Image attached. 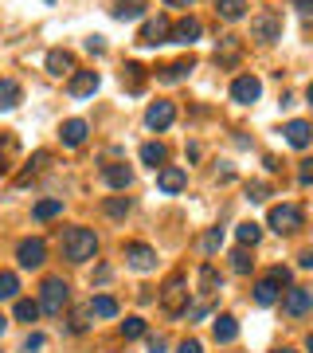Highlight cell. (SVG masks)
I'll return each mask as SVG.
<instances>
[{
	"mask_svg": "<svg viewBox=\"0 0 313 353\" xmlns=\"http://www.w3.org/2000/svg\"><path fill=\"white\" fill-rule=\"evenodd\" d=\"M247 196H250V201H255V204H263L266 196H270V189H266L263 181H255V185H247Z\"/></svg>",
	"mask_w": 313,
	"mask_h": 353,
	"instance_id": "ab89813d",
	"label": "cell"
},
{
	"mask_svg": "<svg viewBox=\"0 0 313 353\" xmlns=\"http://www.w3.org/2000/svg\"><path fill=\"white\" fill-rule=\"evenodd\" d=\"M215 12L224 16V20H243V12H247V0H215Z\"/></svg>",
	"mask_w": 313,
	"mask_h": 353,
	"instance_id": "83f0119b",
	"label": "cell"
},
{
	"mask_svg": "<svg viewBox=\"0 0 313 353\" xmlns=\"http://www.w3.org/2000/svg\"><path fill=\"white\" fill-rule=\"evenodd\" d=\"M200 248H204L208 255H212V252H219V248H224V232H219V228H212V232H208V236L200 240Z\"/></svg>",
	"mask_w": 313,
	"mask_h": 353,
	"instance_id": "8d00e7d4",
	"label": "cell"
},
{
	"mask_svg": "<svg viewBox=\"0 0 313 353\" xmlns=\"http://www.w3.org/2000/svg\"><path fill=\"white\" fill-rule=\"evenodd\" d=\"M47 71H51L55 79H63V75H75V55H71V51H63V48L47 51Z\"/></svg>",
	"mask_w": 313,
	"mask_h": 353,
	"instance_id": "9a60e30c",
	"label": "cell"
},
{
	"mask_svg": "<svg viewBox=\"0 0 313 353\" xmlns=\"http://www.w3.org/2000/svg\"><path fill=\"white\" fill-rule=\"evenodd\" d=\"M313 306V290L310 287H290L286 299H282V310H286L290 318H305Z\"/></svg>",
	"mask_w": 313,
	"mask_h": 353,
	"instance_id": "ba28073f",
	"label": "cell"
},
{
	"mask_svg": "<svg viewBox=\"0 0 313 353\" xmlns=\"http://www.w3.org/2000/svg\"><path fill=\"white\" fill-rule=\"evenodd\" d=\"M239 48H243V43H239V36H224L219 39V48H215V63H235L239 59Z\"/></svg>",
	"mask_w": 313,
	"mask_h": 353,
	"instance_id": "ffe728a7",
	"label": "cell"
},
{
	"mask_svg": "<svg viewBox=\"0 0 313 353\" xmlns=\"http://www.w3.org/2000/svg\"><path fill=\"white\" fill-rule=\"evenodd\" d=\"M286 141L294 145V150H305L310 145V122H301V118H294V122H286Z\"/></svg>",
	"mask_w": 313,
	"mask_h": 353,
	"instance_id": "ac0fdd59",
	"label": "cell"
},
{
	"mask_svg": "<svg viewBox=\"0 0 313 353\" xmlns=\"http://www.w3.org/2000/svg\"><path fill=\"white\" fill-rule=\"evenodd\" d=\"M278 299H282V290H278L274 283H266V279H263V283L255 287V303H259V306H274Z\"/></svg>",
	"mask_w": 313,
	"mask_h": 353,
	"instance_id": "f546056e",
	"label": "cell"
},
{
	"mask_svg": "<svg viewBox=\"0 0 313 353\" xmlns=\"http://www.w3.org/2000/svg\"><path fill=\"white\" fill-rule=\"evenodd\" d=\"M204 314H208V306H204V303H196L192 310H188V318H204Z\"/></svg>",
	"mask_w": 313,
	"mask_h": 353,
	"instance_id": "f6af8a7d",
	"label": "cell"
},
{
	"mask_svg": "<svg viewBox=\"0 0 313 353\" xmlns=\"http://www.w3.org/2000/svg\"><path fill=\"white\" fill-rule=\"evenodd\" d=\"M141 12H145V0H118L114 4V16L118 20H138Z\"/></svg>",
	"mask_w": 313,
	"mask_h": 353,
	"instance_id": "4316f807",
	"label": "cell"
},
{
	"mask_svg": "<svg viewBox=\"0 0 313 353\" xmlns=\"http://www.w3.org/2000/svg\"><path fill=\"white\" fill-rule=\"evenodd\" d=\"M176 353H204V345L196 338H184L180 345H176Z\"/></svg>",
	"mask_w": 313,
	"mask_h": 353,
	"instance_id": "60d3db41",
	"label": "cell"
},
{
	"mask_svg": "<svg viewBox=\"0 0 313 353\" xmlns=\"http://www.w3.org/2000/svg\"><path fill=\"white\" fill-rule=\"evenodd\" d=\"M161 306L169 314H184L188 310V279L184 275H173L161 290Z\"/></svg>",
	"mask_w": 313,
	"mask_h": 353,
	"instance_id": "277c9868",
	"label": "cell"
},
{
	"mask_svg": "<svg viewBox=\"0 0 313 353\" xmlns=\"http://www.w3.org/2000/svg\"><path fill=\"white\" fill-rule=\"evenodd\" d=\"M87 310H90L94 318H118V303H114L110 294H94Z\"/></svg>",
	"mask_w": 313,
	"mask_h": 353,
	"instance_id": "603a6c76",
	"label": "cell"
},
{
	"mask_svg": "<svg viewBox=\"0 0 313 353\" xmlns=\"http://www.w3.org/2000/svg\"><path fill=\"white\" fill-rule=\"evenodd\" d=\"M102 181H106L110 189H129V185H133V169H129V165H106V169H102Z\"/></svg>",
	"mask_w": 313,
	"mask_h": 353,
	"instance_id": "e0dca14e",
	"label": "cell"
},
{
	"mask_svg": "<svg viewBox=\"0 0 313 353\" xmlns=\"http://www.w3.org/2000/svg\"><path fill=\"white\" fill-rule=\"evenodd\" d=\"M87 134H90V126L83 122V118H71V122H63V130H59V138H63V145H67V150L83 145V141H87Z\"/></svg>",
	"mask_w": 313,
	"mask_h": 353,
	"instance_id": "2e32d148",
	"label": "cell"
},
{
	"mask_svg": "<svg viewBox=\"0 0 313 353\" xmlns=\"http://www.w3.org/2000/svg\"><path fill=\"white\" fill-rule=\"evenodd\" d=\"M164 350H169V341L161 334H149V353H164Z\"/></svg>",
	"mask_w": 313,
	"mask_h": 353,
	"instance_id": "b9f144b4",
	"label": "cell"
},
{
	"mask_svg": "<svg viewBox=\"0 0 313 353\" xmlns=\"http://www.w3.org/2000/svg\"><path fill=\"white\" fill-rule=\"evenodd\" d=\"M71 303V287L63 279H43L39 290V314H63V306Z\"/></svg>",
	"mask_w": 313,
	"mask_h": 353,
	"instance_id": "7a4b0ae2",
	"label": "cell"
},
{
	"mask_svg": "<svg viewBox=\"0 0 313 353\" xmlns=\"http://www.w3.org/2000/svg\"><path fill=\"white\" fill-rule=\"evenodd\" d=\"M20 102V83L16 79H0V110H12Z\"/></svg>",
	"mask_w": 313,
	"mask_h": 353,
	"instance_id": "cb8c5ba5",
	"label": "cell"
},
{
	"mask_svg": "<svg viewBox=\"0 0 313 353\" xmlns=\"http://www.w3.org/2000/svg\"><path fill=\"white\" fill-rule=\"evenodd\" d=\"M122 83L129 87V94H141V90H145V67H141V63H125Z\"/></svg>",
	"mask_w": 313,
	"mask_h": 353,
	"instance_id": "44dd1931",
	"label": "cell"
},
{
	"mask_svg": "<svg viewBox=\"0 0 313 353\" xmlns=\"http://www.w3.org/2000/svg\"><path fill=\"white\" fill-rule=\"evenodd\" d=\"M294 8H298V12H310V0H294Z\"/></svg>",
	"mask_w": 313,
	"mask_h": 353,
	"instance_id": "7dc6e473",
	"label": "cell"
},
{
	"mask_svg": "<svg viewBox=\"0 0 313 353\" xmlns=\"http://www.w3.org/2000/svg\"><path fill=\"white\" fill-rule=\"evenodd\" d=\"M169 16H153V20H145V28H141L138 43L141 48H161V43H169Z\"/></svg>",
	"mask_w": 313,
	"mask_h": 353,
	"instance_id": "52a82bcc",
	"label": "cell"
},
{
	"mask_svg": "<svg viewBox=\"0 0 313 353\" xmlns=\"http://www.w3.org/2000/svg\"><path fill=\"white\" fill-rule=\"evenodd\" d=\"M16 259H20L24 271H36V267H43V259H47V243L39 240V236L20 240V243H16Z\"/></svg>",
	"mask_w": 313,
	"mask_h": 353,
	"instance_id": "8992f818",
	"label": "cell"
},
{
	"mask_svg": "<svg viewBox=\"0 0 313 353\" xmlns=\"http://www.w3.org/2000/svg\"><path fill=\"white\" fill-rule=\"evenodd\" d=\"M125 263L133 267V271H153L157 267V252H153L149 243H125Z\"/></svg>",
	"mask_w": 313,
	"mask_h": 353,
	"instance_id": "30bf717a",
	"label": "cell"
},
{
	"mask_svg": "<svg viewBox=\"0 0 313 353\" xmlns=\"http://www.w3.org/2000/svg\"><path fill=\"white\" fill-rule=\"evenodd\" d=\"M200 36H204V24L196 16H184V20H176V24L169 28V43H196Z\"/></svg>",
	"mask_w": 313,
	"mask_h": 353,
	"instance_id": "9c48e42d",
	"label": "cell"
},
{
	"mask_svg": "<svg viewBox=\"0 0 313 353\" xmlns=\"http://www.w3.org/2000/svg\"><path fill=\"white\" fill-rule=\"evenodd\" d=\"M16 290H20V279L12 271H0V299H16Z\"/></svg>",
	"mask_w": 313,
	"mask_h": 353,
	"instance_id": "836d02e7",
	"label": "cell"
},
{
	"mask_svg": "<svg viewBox=\"0 0 313 353\" xmlns=\"http://www.w3.org/2000/svg\"><path fill=\"white\" fill-rule=\"evenodd\" d=\"M43 345H47V334H39V330H36V334H28V338H24V350H28V353H39V350H43Z\"/></svg>",
	"mask_w": 313,
	"mask_h": 353,
	"instance_id": "f35d334b",
	"label": "cell"
},
{
	"mask_svg": "<svg viewBox=\"0 0 313 353\" xmlns=\"http://www.w3.org/2000/svg\"><path fill=\"white\" fill-rule=\"evenodd\" d=\"M298 181H301V185H310V181H313V169H310V161H301V173H298Z\"/></svg>",
	"mask_w": 313,
	"mask_h": 353,
	"instance_id": "ee69618b",
	"label": "cell"
},
{
	"mask_svg": "<svg viewBox=\"0 0 313 353\" xmlns=\"http://www.w3.org/2000/svg\"><path fill=\"white\" fill-rule=\"evenodd\" d=\"M98 71H75L71 75V83H67V94H75V99H83V94H94L98 90Z\"/></svg>",
	"mask_w": 313,
	"mask_h": 353,
	"instance_id": "5bb4252c",
	"label": "cell"
},
{
	"mask_svg": "<svg viewBox=\"0 0 313 353\" xmlns=\"http://www.w3.org/2000/svg\"><path fill=\"white\" fill-rule=\"evenodd\" d=\"M192 59H176V63H169V67H161V83H180V79L192 71Z\"/></svg>",
	"mask_w": 313,
	"mask_h": 353,
	"instance_id": "d4e9b609",
	"label": "cell"
},
{
	"mask_svg": "<svg viewBox=\"0 0 313 353\" xmlns=\"http://www.w3.org/2000/svg\"><path fill=\"white\" fill-rule=\"evenodd\" d=\"M212 334H215V341H219V345H227V341L239 338V322L231 314H219V318H215V326H212Z\"/></svg>",
	"mask_w": 313,
	"mask_h": 353,
	"instance_id": "d6986e66",
	"label": "cell"
},
{
	"mask_svg": "<svg viewBox=\"0 0 313 353\" xmlns=\"http://www.w3.org/2000/svg\"><path fill=\"white\" fill-rule=\"evenodd\" d=\"M16 318H20V322H36V318H39V303L20 299V303H16Z\"/></svg>",
	"mask_w": 313,
	"mask_h": 353,
	"instance_id": "d590c367",
	"label": "cell"
},
{
	"mask_svg": "<svg viewBox=\"0 0 313 353\" xmlns=\"http://www.w3.org/2000/svg\"><path fill=\"white\" fill-rule=\"evenodd\" d=\"M94 252H98L94 228H67V232H63V259L87 263V259H94Z\"/></svg>",
	"mask_w": 313,
	"mask_h": 353,
	"instance_id": "6da1fadb",
	"label": "cell"
},
{
	"mask_svg": "<svg viewBox=\"0 0 313 353\" xmlns=\"http://www.w3.org/2000/svg\"><path fill=\"white\" fill-rule=\"evenodd\" d=\"M298 267H313V252H301L298 255Z\"/></svg>",
	"mask_w": 313,
	"mask_h": 353,
	"instance_id": "bcb514c9",
	"label": "cell"
},
{
	"mask_svg": "<svg viewBox=\"0 0 313 353\" xmlns=\"http://www.w3.org/2000/svg\"><path fill=\"white\" fill-rule=\"evenodd\" d=\"M250 267H255V259L247 255V248H235V252H231V271H235V275H247Z\"/></svg>",
	"mask_w": 313,
	"mask_h": 353,
	"instance_id": "1f68e13d",
	"label": "cell"
},
{
	"mask_svg": "<svg viewBox=\"0 0 313 353\" xmlns=\"http://www.w3.org/2000/svg\"><path fill=\"white\" fill-rule=\"evenodd\" d=\"M164 4H180V8H188V4H192V0H164Z\"/></svg>",
	"mask_w": 313,
	"mask_h": 353,
	"instance_id": "c3c4849f",
	"label": "cell"
},
{
	"mask_svg": "<svg viewBox=\"0 0 313 353\" xmlns=\"http://www.w3.org/2000/svg\"><path fill=\"white\" fill-rule=\"evenodd\" d=\"M250 36L270 43V39H282V12L274 8H263L259 16H250Z\"/></svg>",
	"mask_w": 313,
	"mask_h": 353,
	"instance_id": "3957f363",
	"label": "cell"
},
{
	"mask_svg": "<svg viewBox=\"0 0 313 353\" xmlns=\"http://www.w3.org/2000/svg\"><path fill=\"white\" fill-rule=\"evenodd\" d=\"M87 51H90V55H102V51H106V43H102V36H90V39H87Z\"/></svg>",
	"mask_w": 313,
	"mask_h": 353,
	"instance_id": "7bdbcfd3",
	"label": "cell"
},
{
	"mask_svg": "<svg viewBox=\"0 0 313 353\" xmlns=\"http://www.w3.org/2000/svg\"><path fill=\"white\" fill-rule=\"evenodd\" d=\"M259 236H263V228L255 224V220H247V224L235 228V240L243 243V248H255V243H259Z\"/></svg>",
	"mask_w": 313,
	"mask_h": 353,
	"instance_id": "f1b7e54d",
	"label": "cell"
},
{
	"mask_svg": "<svg viewBox=\"0 0 313 353\" xmlns=\"http://www.w3.org/2000/svg\"><path fill=\"white\" fill-rule=\"evenodd\" d=\"M141 161L153 165V169H161V165L169 161V150H164L161 141H145V145H141Z\"/></svg>",
	"mask_w": 313,
	"mask_h": 353,
	"instance_id": "7402d4cb",
	"label": "cell"
},
{
	"mask_svg": "<svg viewBox=\"0 0 313 353\" xmlns=\"http://www.w3.org/2000/svg\"><path fill=\"white\" fill-rule=\"evenodd\" d=\"M259 94H263V83L255 75H239L235 83H231V99L243 102V106H250V102H259Z\"/></svg>",
	"mask_w": 313,
	"mask_h": 353,
	"instance_id": "8fae6325",
	"label": "cell"
},
{
	"mask_svg": "<svg viewBox=\"0 0 313 353\" xmlns=\"http://www.w3.org/2000/svg\"><path fill=\"white\" fill-rule=\"evenodd\" d=\"M184 185H188V173H184V169H176V165H161V173H157V189L173 196V192H180Z\"/></svg>",
	"mask_w": 313,
	"mask_h": 353,
	"instance_id": "4fadbf2b",
	"label": "cell"
},
{
	"mask_svg": "<svg viewBox=\"0 0 313 353\" xmlns=\"http://www.w3.org/2000/svg\"><path fill=\"white\" fill-rule=\"evenodd\" d=\"M122 338L125 341L145 338V318H125V322H122Z\"/></svg>",
	"mask_w": 313,
	"mask_h": 353,
	"instance_id": "d6a6232c",
	"label": "cell"
},
{
	"mask_svg": "<svg viewBox=\"0 0 313 353\" xmlns=\"http://www.w3.org/2000/svg\"><path fill=\"white\" fill-rule=\"evenodd\" d=\"M290 267H270V275H266V283H274V287H290Z\"/></svg>",
	"mask_w": 313,
	"mask_h": 353,
	"instance_id": "74e56055",
	"label": "cell"
},
{
	"mask_svg": "<svg viewBox=\"0 0 313 353\" xmlns=\"http://www.w3.org/2000/svg\"><path fill=\"white\" fill-rule=\"evenodd\" d=\"M32 216H36L39 224H43V220H55V216H63V201H39L36 208H32Z\"/></svg>",
	"mask_w": 313,
	"mask_h": 353,
	"instance_id": "4dcf8cb0",
	"label": "cell"
},
{
	"mask_svg": "<svg viewBox=\"0 0 313 353\" xmlns=\"http://www.w3.org/2000/svg\"><path fill=\"white\" fill-rule=\"evenodd\" d=\"M224 287V279H219V271H215L212 263L200 267V294H215V290Z\"/></svg>",
	"mask_w": 313,
	"mask_h": 353,
	"instance_id": "484cf974",
	"label": "cell"
},
{
	"mask_svg": "<svg viewBox=\"0 0 313 353\" xmlns=\"http://www.w3.org/2000/svg\"><path fill=\"white\" fill-rule=\"evenodd\" d=\"M270 228H274L278 236L298 232L301 228V208L298 204H274V208H270Z\"/></svg>",
	"mask_w": 313,
	"mask_h": 353,
	"instance_id": "5b68a950",
	"label": "cell"
},
{
	"mask_svg": "<svg viewBox=\"0 0 313 353\" xmlns=\"http://www.w3.org/2000/svg\"><path fill=\"white\" fill-rule=\"evenodd\" d=\"M176 118V106L173 102H153L149 110H145V126L149 130H169Z\"/></svg>",
	"mask_w": 313,
	"mask_h": 353,
	"instance_id": "7c38bea8",
	"label": "cell"
},
{
	"mask_svg": "<svg viewBox=\"0 0 313 353\" xmlns=\"http://www.w3.org/2000/svg\"><path fill=\"white\" fill-rule=\"evenodd\" d=\"M106 216H114V220L129 216V196H110V201H106Z\"/></svg>",
	"mask_w": 313,
	"mask_h": 353,
	"instance_id": "e575fe53",
	"label": "cell"
},
{
	"mask_svg": "<svg viewBox=\"0 0 313 353\" xmlns=\"http://www.w3.org/2000/svg\"><path fill=\"white\" fill-rule=\"evenodd\" d=\"M274 353H298V350H274Z\"/></svg>",
	"mask_w": 313,
	"mask_h": 353,
	"instance_id": "f907efd6",
	"label": "cell"
},
{
	"mask_svg": "<svg viewBox=\"0 0 313 353\" xmlns=\"http://www.w3.org/2000/svg\"><path fill=\"white\" fill-rule=\"evenodd\" d=\"M4 330H8V318H4V314H0V334H4Z\"/></svg>",
	"mask_w": 313,
	"mask_h": 353,
	"instance_id": "681fc988",
	"label": "cell"
}]
</instances>
